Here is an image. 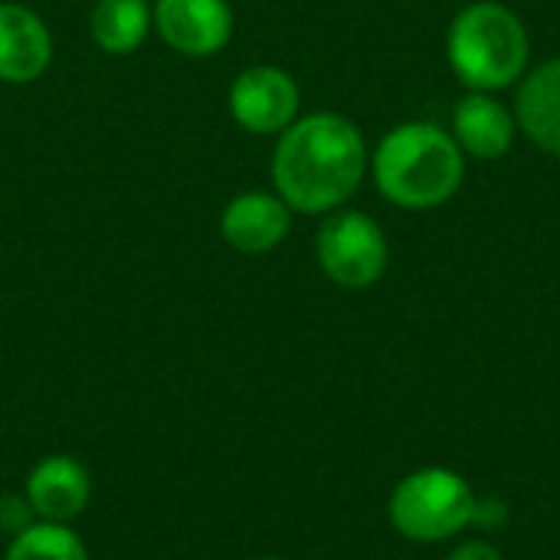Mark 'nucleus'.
<instances>
[{
	"instance_id": "1",
	"label": "nucleus",
	"mask_w": 560,
	"mask_h": 560,
	"mask_svg": "<svg viewBox=\"0 0 560 560\" xmlns=\"http://www.w3.org/2000/svg\"><path fill=\"white\" fill-rule=\"evenodd\" d=\"M371 154L354 121L335 112L295 118L276 141L272 184L276 194L299 213H331L345 207L364 174Z\"/></svg>"
},
{
	"instance_id": "2",
	"label": "nucleus",
	"mask_w": 560,
	"mask_h": 560,
	"mask_svg": "<svg viewBox=\"0 0 560 560\" xmlns=\"http://www.w3.org/2000/svg\"><path fill=\"white\" fill-rule=\"evenodd\" d=\"M377 190L404 210H433L456 197L466 177V154L453 131L427 121L390 128L371 154Z\"/></svg>"
},
{
	"instance_id": "3",
	"label": "nucleus",
	"mask_w": 560,
	"mask_h": 560,
	"mask_svg": "<svg viewBox=\"0 0 560 560\" xmlns=\"http://www.w3.org/2000/svg\"><path fill=\"white\" fill-rule=\"evenodd\" d=\"M528 30L522 16L499 0L463 7L446 36L453 72L472 92H499L518 82L528 69Z\"/></svg>"
},
{
	"instance_id": "4",
	"label": "nucleus",
	"mask_w": 560,
	"mask_h": 560,
	"mask_svg": "<svg viewBox=\"0 0 560 560\" xmlns=\"http://www.w3.org/2000/svg\"><path fill=\"white\" fill-rule=\"evenodd\" d=\"M476 492L453 469H417L404 476L390 492V525L400 538L417 545H440L466 528L476 518Z\"/></svg>"
},
{
	"instance_id": "5",
	"label": "nucleus",
	"mask_w": 560,
	"mask_h": 560,
	"mask_svg": "<svg viewBox=\"0 0 560 560\" xmlns=\"http://www.w3.org/2000/svg\"><path fill=\"white\" fill-rule=\"evenodd\" d=\"M315 259L341 289H371L387 272V236L381 223L361 210H335L318 226Z\"/></svg>"
},
{
	"instance_id": "6",
	"label": "nucleus",
	"mask_w": 560,
	"mask_h": 560,
	"mask_svg": "<svg viewBox=\"0 0 560 560\" xmlns=\"http://www.w3.org/2000/svg\"><path fill=\"white\" fill-rule=\"evenodd\" d=\"M230 115L249 135H282L302 105L295 79L279 66H249L230 85Z\"/></svg>"
},
{
	"instance_id": "7",
	"label": "nucleus",
	"mask_w": 560,
	"mask_h": 560,
	"mask_svg": "<svg viewBox=\"0 0 560 560\" xmlns=\"http://www.w3.org/2000/svg\"><path fill=\"white\" fill-rule=\"evenodd\" d=\"M233 10L226 0H158L154 30L180 56H217L233 36Z\"/></svg>"
},
{
	"instance_id": "8",
	"label": "nucleus",
	"mask_w": 560,
	"mask_h": 560,
	"mask_svg": "<svg viewBox=\"0 0 560 560\" xmlns=\"http://www.w3.org/2000/svg\"><path fill=\"white\" fill-rule=\"evenodd\" d=\"M23 495H26L36 522L72 525L89 509L92 479H89V469L79 459H72L66 453H56V456H43L30 469Z\"/></svg>"
},
{
	"instance_id": "9",
	"label": "nucleus",
	"mask_w": 560,
	"mask_h": 560,
	"mask_svg": "<svg viewBox=\"0 0 560 560\" xmlns=\"http://www.w3.org/2000/svg\"><path fill=\"white\" fill-rule=\"evenodd\" d=\"M52 62V33L39 13L23 3L0 0V82H36Z\"/></svg>"
},
{
	"instance_id": "10",
	"label": "nucleus",
	"mask_w": 560,
	"mask_h": 560,
	"mask_svg": "<svg viewBox=\"0 0 560 560\" xmlns=\"http://www.w3.org/2000/svg\"><path fill=\"white\" fill-rule=\"evenodd\" d=\"M292 230V207L279 194L246 190L223 207L220 233L226 246L246 256H262L276 249Z\"/></svg>"
},
{
	"instance_id": "11",
	"label": "nucleus",
	"mask_w": 560,
	"mask_h": 560,
	"mask_svg": "<svg viewBox=\"0 0 560 560\" xmlns=\"http://www.w3.org/2000/svg\"><path fill=\"white\" fill-rule=\"evenodd\" d=\"M515 115L492 92H469L453 115V138L463 154L479 161H499L515 141Z\"/></svg>"
},
{
	"instance_id": "12",
	"label": "nucleus",
	"mask_w": 560,
	"mask_h": 560,
	"mask_svg": "<svg viewBox=\"0 0 560 560\" xmlns=\"http://www.w3.org/2000/svg\"><path fill=\"white\" fill-rule=\"evenodd\" d=\"M515 121L532 144L560 158V56L522 75Z\"/></svg>"
},
{
	"instance_id": "13",
	"label": "nucleus",
	"mask_w": 560,
	"mask_h": 560,
	"mask_svg": "<svg viewBox=\"0 0 560 560\" xmlns=\"http://www.w3.org/2000/svg\"><path fill=\"white\" fill-rule=\"evenodd\" d=\"M154 26V7L148 0H95L89 30L102 52L128 56L135 52Z\"/></svg>"
},
{
	"instance_id": "14",
	"label": "nucleus",
	"mask_w": 560,
	"mask_h": 560,
	"mask_svg": "<svg viewBox=\"0 0 560 560\" xmlns=\"http://www.w3.org/2000/svg\"><path fill=\"white\" fill-rule=\"evenodd\" d=\"M3 560H89V551L69 525L33 522L10 538Z\"/></svg>"
},
{
	"instance_id": "15",
	"label": "nucleus",
	"mask_w": 560,
	"mask_h": 560,
	"mask_svg": "<svg viewBox=\"0 0 560 560\" xmlns=\"http://www.w3.org/2000/svg\"><path fill=\"white\" fill-rule=\"evenodd\" d=\"M36 522L26 495H0V532L3 535H20L23 528H30Z\"/></svg>"
},
{
	"instance_id": "16",
	"label": "nucleus",
	"mask_w": 560,
	"mask_h": 560,
	"mask_svg": "<svg viewBox=\"0 0 560 560\" xmlns=\"http://www.w3.org/2000/svg\"><path fill=\"white\" fill-rule=\"evenodd\" d=\"M450 560H505L502 555H499V548L495 545H489V541H463L453 555H450Z\"/></svg>"
},
{
	"instance_id": "17",
	"label": "nucleus",
	"mask_w": 560,
	"mask_h": 560,
	"mask_svg": "<svg viewBox=\"0 0 560 560\" xmlns=\"http://www.w3.org/2000/svg\"><path fill=\"white\" fill-rule=\"evenodd\" d=\"M259 560H279V558H259Z\"/></svg>"
}]
</instances>
